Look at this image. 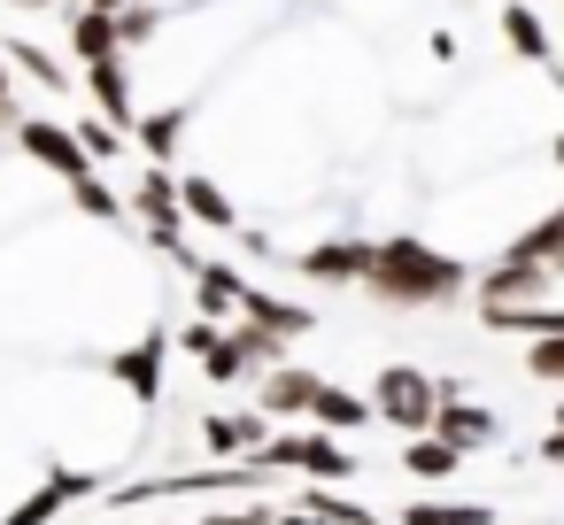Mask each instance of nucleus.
Returning <instances> with one entry per match:
<instances>
[{
    "label": "nucleus",
    "mask_w": 564,
    "mask_h": 525,
    "mask_svg": "<svg viewBox=\"0 0 564 525\" xmlns=\"http://www.w3.org/2000/svg\"><path fill=\"white\" fill-rule=\"evenodd\" d=\"M310 417H317L325 433H340V440H348V433H364V425H379V409H371V394H348V386H333V379L317 386V402H310Z\"/></svg>",
    "instance_id": "nucleus-10"
},
{
    "label": "nucleus",
    "mask_w": 564,
    "mask_h": 525,
    "mask_svg": "<svg viewBox=\"0 0 564 525\" xmlns=\"http://www.w3.org/2000/svg\"><path fill=\"white\" fill-rule=\"evenodd\" d=\"M109 371H117L140 402H155V394H163V340H140L132 356H109Z\"/></svg>",
    "instance_id": "nucleus-17"
},
{
    "label": "nucleus",
    "mask_w": 564,
    "mask_h": 525,
    "mask_svg": "<svg viewBox=\"0 0 564 525\" xmlns=\"http://www.w3.org/2000/svg\"><path fill=\"white\" fill-rule=\"evenodd\" d=\"M70 55H78V63H109V55H124L117 17H109V9H78V17H70Z\"/></svg>",
    "instance_id": "nucleus-13"
},
{
    "label": "nucleus",
    "mask_w": 564,
    "mask_h": 525,
    "mask_svg": "<svg viewBox=\"0 0 564 525\" xmlns=\"http://www.w3.org/2000/svg\"><path fill=\"white\" fill-rule=\"evenodd\" d=\"M271 525H333V517H317V510H294V517H271Z\"/></svg>",
    "instance_id": "nucleus-29"
},
{
    "label": "nucleus",
    "mask_w": 564,
    "mask_h": 525,
    "mask_svg": "<svg viewBox=\"0 0 564 525\" xmlns=\"http://www.w3.org/2000/svg\"><path fill=\"white\" fill-rule=\"evenodd\" d=\"M209 340H217V317H194V325H178V348H186L194 363L209 356Z\"/></svg>",
    "instance_id": "nucleus-27"
},
{
    "label": "nucleus",
    "mask_w": 564,
    "mask_h": 525,
    "mask_svg": "<svg viewBox=\"0 0 564 525\" xmlns=\"http://www.w3.org/2000/svg\"><path fill=\"white\" fill-rule=\"evenodd\" d=\"M0 101H9V55H0Z\"/></svg>",
    "instance_id": "nucleus-32"
},
{
    "label": "nucleus",
    "mask_w": 564,
    "mask_h": 525,
    "mask_svg": "<svg viewBox=\"0 0 564 525\" xmlns=\"http://www.w3.org/2000/svg\"><path fill=\"white\" fill-rule=\"evenodd\" d=\"M441 402H448V386L425 379V371H410V363H387V371L371 379V409H379V425H394V433H433Z\"/></svg>",
    "instance_id": "nucleus-2"
},
{
    "label": "nucleus",
    "mask_w": 564,
    "mask_h": 525,
    "mask_svg": "<svg viewBox=\"0 0 564 525\" xmlns=\"http://www.w3.org/2000/svg\"><path fill=\"white\" fill-rule=\"evenodd\" d=\"M317 371H302V363H271L263 371V394H256V409L263 417H310V402H317Z\"/></svg>",
    "instance_id": "nucleus-6"
},
{
    "label": "nucleus",
    "mask_w": 564,
    "mask_h": 525,
    "mask_svg": "<svg viewBox=\"0 0 564 525\" xmlns=\"http://www.w3.org/2000/svg\"><path fill=\"white\" fill-rule=\"evenodd\" d=\"M78 494H94V479H86V471H55L32 502H17V510H9V525H47V517H63Z\"/></svg>",
    "instance_id": "nucleus-12"
},
{
    "label": "nucleus",
    "mask_w": 564,
    "mask_h": 525,
    "mask_svg": "<svg viewBox=\"0 0 564 525\" xmlns=\"http://www.w3.org/2000/svg\"><path fill=\"white\" fill-rule=\"evenodd\" d=\"M525 371H533L541 386H564V332H541V340H525Z\"/></svg>",
    "instance_id": "nucleus-25"
},
{
    "label": "nucleus",
    "mask_w": 564,
    "mask_h": 525,
    "mask_svg": "<svg viewBox=\"0 0 564 525\" xmlns=\"http://www.w3.org/2000/svg\"><path fill=\"white\" fill-rule=\"evenodd\" d=\"M70 132H78V147H86L94 163H117V155H124V140H132V132H117L109 117H70Z\"/></svg>",
    "instance_id": "nucleus-23"
},
{
    "label": "nucleus",
    "mask_w": 564,
    "mask_h": 525,
    "mask_svg": "<svg viewBox=\"0 0 564 525\" xmlns=\"http://www.w3.org/2000/svg\"><path fill=\"white\" fill-rule=\"evenodd\" d=\"M556 425H564V409H556Z\"/></svg>",
    "instance_id": "nucleus-34"
},
{
    "label": "nucleus",
    "mask_w": 564,
    "mask_h": 525,
    "mask_svg": "<svg viewBox=\"0 0 564 525\" xmlns=\"http://www.w3.org/2000/svg\"><path fill=\"white\" fill-rule=\"evenodd\" d=\"M402 471H410V479H448V471H464V448H456L448 433H410Z\"/></svg>",
    "instance_id": "nucleus-14"
},
{
    "label": "nucleus",
    "mask_w": 564,
    "mask_h": 525,
    "mask_svg": "<svg viewBox=\"0 0 564 525\" xmlns=\"http://www.w3.org/2000/svg\"><path fill=\"white\" fill-rule=\"evenodd\" d=\"M70 201H78V209H86L94 225H117V217H124V201H117V194H109V186H101L94 171H78V178H70Z\"/></svg>",
    "instance_id": "nucleus-24"
},
{
    "label": "nucleus",
    "mask_w": 564,
    "mask_h": 525,
    "mask_svg": "<svg viewBox=\"0 0 564 525\" xmlns=\"http://www.w3.org/2000/svg\"><path fill=\"white\" fill-rule=\"evenodd\" d=\"M541 463H564V425H556V433L541 440Z\"/></svg>",
    "instance_id": "nucleus-28"
},
{
    "label": "nucleus",
    "mask_w": 564,
    "mask_h": 525,
    "mask_svg": "<svg viewBox=\"0 0 564 525\" xmlns=\"http://www.w3.org/2000/svg\"><path fill=\"white\" fill-rule=\"evenodd\" d=\"M518 255H533V263H549V271L564 278V209H549V217L518 240Z\"/></svg>",
    "instance_id": "nucleus-21"
},
{
    "label": "nucleus",
    "mask_w": 564,
    "mask_h": 525,
    "mask_svg": "<svg viewBox=\"0 0 564 525\" xmlns=\"http://www.w3.org/2000/svg\"><path fill=\"white\" fill-rule=\"evenodd\" d=\"M178 209H186L202 232H240V217H232L225 186H217V178H202V171H178Z\"/></svg>",
    "instance_id": "nucleus-9"
},
{
    "label": "nucleus",
    "mask_w": 564,
    "mask_h": 525,
    "mask_svg": "<svg viewBox=\"0 0 564 525\" xmlns=\"http://www.w3.org/2000/svg\"><path fill=\"white\" fill-rule=\"evenodd\" d=\"M240 317H256V325H271V332H286V340L310 332V309H302V302H279V294H263V286H240Z\"/></svg>",
    "instance_id": "nucleus-15"
},
{
    "label": "nucleus",
    "mask_w": 564,
    "mask_h": 525,
    "mask_svg": "<svg viewBox=\"0 0 564 525\" xmlns=\"http://www.w3.org/2000/svg\"><path fill=\"white\" fill-rule=\"evenodd\" d=\"M356 286H364L371 302H387V309H448V302L471 286V271H464L456 255L425 248L417 232H387V240H371V263H364Z\"/></svg>",
    "instance_id": "nucleus-1"
},
{
    "label": "nucleus",
    "mask_w": 564,
    "mask_h": 525,
    "mask_svg": "<svg viewBox=\"0 0 564 525\" xmlns=\"http://www.w3.org/2000/svg\"><path fill=\"white\" fill-rule=\"evenodd\" d=\"M402 525H495L487 502H410Z\"/></svg>",
    "instance_id": "nucleus-20"
},
{
    "label": "nucleus",
    "mask_w": 564,
    "mask_h": 525,
    "mask_svg": "<svg viewBox=\"0 0 564 525\" xmlns=\"http://www.w3.org/2000/svg\"><path fill=\"white\" fill-rule=\"evenodd\" d=\"M163 32V9H148V0H132V9H117V40H124V55L132 47H148Z\"/></svg>",
    "instance_id": "nucleus-26"
},
{
    "label": "nucleus",
    "mask_w": 564,
    "mask_h": 525,
    "mask_svg": "<svg viewBox=\"0 0 564 525\" xmlns=\"http://www.w3.org/2000/svg\"><path fill=\"white\" fill-rule=\"evenodd\" d=\"M549 286H556V271L510 248L502 263H487V271H479V286H471V294H479V309H510V302H541Z\"/></svg>",
    "instance_id": "nucleus-3"
},
{
    "label": "nucleus",
    "mask_w": 564,
    "mask_h": 525,
    "mask_svg": "<svg viewBox=\"0 0 564 525\" xmlns=\"http://www.w3.org/2000/svg\"><path fill=\"white\" fill-rule=\"evenodd\" d=\"M86 94H94V109L117 124V132H132L140 124V109H132V70H124V55H109V63H86Z\"/></svg>",
    "instance_id": "nucleus-7"
},
{
    "label": "nucleus",
    "mask_w": 564,
    "mask_h": 525,
    "mask_svg": "<svg viewBox=\"0 0 564 525\" xmlns=\"http://www.w3.org/2000/svg\"><path fill=\"white\" fill-rule=\"evenodd\" d=\"M433 433H448L464 456L471 448H487V440H502V417L495 409H479V402H441V417H433Z\"/></svg>",
    "instance_id": "nucleus-11"
},
{
    "label": "nucleus",
    "mask_w": 564,
    "mask_h": 525,
    "mask_svg": "<svg viewBox=\"0 0 564 525\" xmlns=\"http://www.w3.org/2000/svg\"><path fill=\"white\" fill-rule=\"evenodd\" d=\"M9 63H17V70H32L47 94H70V70H63L47 47H32V40H9Z\"/></svg>",
    "instance_id": "nucleus-22"
},
{
    "label": "nucleus",
    "mask_w": 564,
    "mask_h": 525,
    "mask_svg": "<svg viewBox=\"0 0 564 525\" xmlns=\"http://www.w3.org/2000/svg\"><path fill=\"white\" fill-rule=\"evenodd\" d=\"M364 263H371V240H325V248H310L294 271H302L310 286H356Z\"/></svg>",
    "instance_id": "nucleus-8"
},
{
    "label": "nucleus",
    "mask_w": 564,
    "mask_h": 525,
    "mask_svg": "<svg viewBox=\"0 0 564 525\" xmlns=\"http://www.w3.org/2000/svg\"><path fill=\"white\" fill-rule=\"evenodd\" d=\"M186 117H194V109L178 101V109H155V117H140L132 132H140V147H148L155 163H171V155H178V132H186Z\"/></svg>",
    "instance_id": "nucleus-18"
},
{
    "label": "nucleus",
    "mask_w": 564,
    "mask_h": 525,
    "mask_svg": "<svg viewBox=\"0 0 564 525\" xmlns=\"http://www.w3.org/2000/svg\"><path fill=\"white\" fill-rule=\"evenodd\" d=\"M502 40H510V55H518V63H541L549 78H564V55H556L549 24L525 9V0H502Z\"/></svg>",
    "instance_id": "nucleus-5"
},
{
    "label": "nucleus",
    "mask_w": 564,
    "mask_h": 525,
    "mask_svg": "<svg viewBox=\"0 0 564 525\" xmlns=\"http://www.w3.org/2000/svg\"><path fill=\"white\" fill-rule=\"evenodd\" d=\"M549 155H556V171H564V132H556V147H549Z\"/></svg>",
    "instance_id": "nucleus-33"
},
{
    "label": "nucleus",
    "mask_w": 564,
    "mask_h": 525,
    "mask_svg": "<svg viewBox=\"0 0 564 525\" xmlns=\"http://www.w3.org/2000/svg\"><path fill=\"white\" fill-rule=\"evenodd\" d=\"M194 302H202V317H225V309H240V271L232 263H194Z\"/></svg>",
    "instance_id": "nucleus-16"
},
{
    "label": "nucleus",
    "mask_w": 564,
    "mask_h": 525,
    "mask_svg": "<svg viewBox=\"0 0 564 525\" xmlns=\"http://www.w3.org/2000/svg\"><path fill=\"white\" fill-rule=\"evenodd\" d=\"M86 9H109V17H117V9H132V0H86Z\"/></svg>",
    "instance_id": "nucleus-31"
},
{
    "label": "nucleus",
    "mask_w": 564,
    "mask_h": 525,
    "mask_svg": "<svg viewBox=\"0 0 564 525\" xmlns=\"http://www.w3.org/2000/svg\"><path fill=\"white\" fill-rule=\"evenodd\" d=\"M0 9H55V0H0Z\"/></svg>",
    "instance_id": "nucleus-30"
},
{
    "label": "nucleus",
    "mask_w": 564,
    "mask_h": 525,
    "mask_svg": "<svg viewBox=\"0 0 564 525\" xmlns=\"http://www.w3.org/2000/svg\"><path fill=\"white\" fill-rule=\"evenodd\" d=\"M17 147H24L40 171H55V178L94 171V155L78 147V132H70V124H47V117H24V124H17Z\"/></svg>",
    "instance_id": "nucleus-4"
},
{
    "label": "nucleus",
    "mask_w": 564,
    "mask_h": 525,
    "mask_svg": "<svg viewBox=\"0 0 564 525\" xmlns=\"http://www.w3.org/2000/svg\"><path fill=\"white\" fill-rule=\"evenodd\" d=\"M202 440H209V448H225V456H232V448H248V456H256V448H263V409L209 417V425H202Z\"/></svg>",
    "instance_id": "nucleus-19"
}]
</instances>
